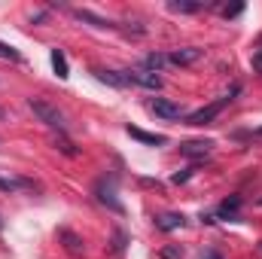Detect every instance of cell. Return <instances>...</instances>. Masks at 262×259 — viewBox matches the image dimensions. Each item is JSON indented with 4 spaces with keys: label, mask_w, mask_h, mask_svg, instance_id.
Instances as JSON below:
<instances>
[{
    "label": "cell",
    "mask_w": 262,
    "mask_h": 259,
    "mask_svg": "<svg viewBox=\"0 0 262 259\" xmlns=\"http://www.w3.org/2000/svg\"><path fill=\"white\" fill-rule=\"evenodd\" d=\"M95 195H98V201L101 204H107L110 210H116V213H122L125 207H122V201L116 198V186H113V180H98V186H95Z\"/></svg>",
    "instance_id": "3"
},
{
    "label": "cell",
    "mask_w": 262,
    "mask_h": 259,
    "mask_svg": "<svg viewBox=\"0 0 262 259\" xmlns=\"http://www.w3.org/2000/svg\"><path fill=\"white\" fill-rule=\"evenodd\" d=\"M159 256H162V259H180V256H183V250H180V247H165Z\"/></svg>",
    "instance_id": "21"
},
{
    "label": "cell",
    "mask_w": 262,
    "mask_h": 259,
    "mask_svg": "<svg viewBox=\"0 0 262 259\" xmlns=\"http://www.w3.org/2000/svg\"><path fill=\"white\" fill-rule=\"evenodd\" d=\"M241 9H244L241 3H238V6H226V9H223V15H226V18H232V15H238Z\"/></svg>",
    "instance_id": "23"
},
{
    "label": "cell",
    "mask_w": 262,
    "mask_h": 259,
    "mask_svg": "<svg viewBox=\"0 0 262 259\" xmlns=\"http://www.w3.org/2000/svg\"><path fill=\"white\" fill-rule=\"evenodd\" d=\"M165 55H168V64L171 67H186V64H195L198 58L204 55V49L186 46V49H171V52H165Z\"/></svg>",
    "instance_id": "4"
},
{
    "label": "cell",
    "mask_w": 262,
    "mask_h": 259,
    "mask_svg": "<svg viewBox=\"0 0 262 259\" xmlns=\"http://www.w3.org/2000/svg\"><path fill=\"white\" fill-rule=\"evenodd\" d=\"M259 253H262V244H259Z\"/></svg>",
    "instance_id": "27"
},
{
    "label": "cell",
    "mask_w": 262,
    "mask_h": 259,
    "mask_svg": "<svg viewBox=\"0 0 262 259\" xmlns=\"http://www.w3.org/2000/svg\"><path fill=\"white\" fill-rule=\"evenodd\" d=\"M125 131H128V137L140 140V143H149V146H162V143H168V137H165V134H149V131L134 128V125H128Z\"/></svg>",
    "instance_id": "10"
},
{
    "label": "cell",
    "mask_w": 262,
    "mask_h": 259,
    "mask_svg": "<svg viewBox=\"0 0 262 259\" xmlns=\"http://www.w3.org/2000/svg\"><path fill=\"white\" fill-rule=\"evenodd\" d=\"M95 76H98L101 82H107V85H116V89L131 85L128 76H125V70H95Z\"/></svg>",
    "instance_id": "9"
},
{
    "label": "cell",
    "mask_w": 262,
    "mask_h": 259,
    "mask_svg": "<svg viewBox=\"0 0 262 259\" xmlns=\"http://www.w3.org/2000/svg\"><path fill=\"white\" fill-rule=\"evenodd\" d=\"M149 110L156 116H162V119H180L183 116V107L174 104V101H168V98H152L149 101Z\"/></svg>",
    "instance_id": "5"
},
{
    "label": "cell",
    "mask_w": 262,
    "mask_h": 259,
    "mask_svg": "<svg viewBox=\"0 0 262 259\" xmlns=\"http://www.w3.org/2000/svg\"><path fill=\"white\" fill-rule=\"evenodd\" d=\"M0 229H3V220H0Z\"/></svg>",
    "instance_id": "26"
},
{
    "label": "cell",
    "mask_w": 262,
    "mask_h": 259,
    "mask_svg": "<svg viewBox=\"0 0 262 259\" xmlns=\"http://www.w3.org/2000/svg\"><path fill=\"white\" fill-rule=\"evenodd\" d=\"M186 226V217L183 213H159L156 217V229H162V232H174V229H183Z\"/></svg>",
    "instance_id": "8"
},
{
    "label": "cell",
    "mask_w": 262,
    "mask_h": 259,
    "mask_svg": "<svg viewBox=\"0 0 262 259\" xmlns=\"http://www.w3.org/2000/svg\"><path fill=\"white\" fill-rule=\"evenodd\" d=\"M28 107L34 110V116H37L43 125L67 131V119H64V113H61L58 107H52V104H46V101H40V98H28Z\"/></svg>",
    "instance_id": "1"
},
{
    "label": "cell",
    "mask_w": 262,
    "mask_h": 259,
    "mask_svg": "<svg viewBox=\"0 0 262 259\" xmlns=\"http://www.w3.org/2000/svg\"><path fill=\"white\" fill-rule=\"evenodd\" d=\"M49 58H52V67H55V73H58L61 79H67V76H70V70H67L64 52H61V49H52V55H49Z\"/></svg>",
    "instance_id": "12"
},
{
    "label": "cell",
    "mask_w": 262,
    "mask_h": 259,
    "mask_svg": "<svg viewBox=\"0 0 262 259\" xmlns=\"http://www.w3.org/2000/svg\"><path fill=\"white\" fill-rule=\"evenodd\" d=\"M192 171H195V168H186V171H177V174H174V177H171V180H174V183H177V186H180V183H186V180H189V177H192Z\"/></svg>",
    "instance_id": "20"
},
{
    "label": "cell",
    "mask_w": 262,
    "mask_h": 259,
    "mask_svg": "<svg viewBox=\"0 0 262 259\" xmlns=\"http://www.w3.org/2000/svg\"><path fill=\"white\" fill-rule=\"evenodd\" d=\"M55 146L64 153V156H76V149H73V143L70 140H64V137H55Z\"/></svg>",
    "instance_id": "18"
},
{
    "label": "cell",
    "mask_w": 262,
    "mask_h": 259,
    "mask_svg": "<svg viewBox=\"0 0 262 259\" xmlns=\"http://www.w3.org/2000/svg\"><path fill=\"white\" fill-rule=\"evenodd\" d=\"M122 250H125V232L116 229V235H113V253H122Z\"/></svg>",
    "instance_id": "19"
},
{
    "label": "cell",
    "mask_w": 262,
    "mask_h": 259,
    "mask_svg": "<svg viewBox=\"0 0 262 259\" xmlns=\"http://www.w3.org/2000/svg\"><path fill=\"white\" fill-rule=\"evenodd\" d=\"M210 146H213V140H186V143H180V153L186 159H204L210 153Z\"/></svg>",
    "instance_id": "7"
},
{
    "label": "cell",
    "mask_w": 262,
    "mask_h": 259,
    "mask_svg": "<svg viewBox=\"0 0 262 259\" xmlns=\"http://www.w3.org/2000/svg\"><path fill=\"white\" fill-rule=\"evenodd\" d=\"M229 101H232V98L226 95V98H220V101H213V104H207V107L195 110V113H189V125H207L210 119H216V116L223 113V107H226Z\"/></svg>",
    "instance_id": "2"
},
{
    "label": "cell",
    "mask_w": 262,
    "mask_h": 259,
    "mask_svg": "<svg viewBox=\"0 0 262 259\" xmlns=\"http://www.w3.org/2000/svg\"><path fill=\"white\" fill-rule=\"evenodd\" d=\"M61 238L67 241V250H70V253H82V241H79V238H76L73 232H67V229H61Z\"/></svg>",
    "instance_id": "15"
},
{
    "label": "cell",
    "mask_w": 262,
    "mask_h": 259,
    "mask_svg": "<svg viewBox=\"0 0 262 259\" xmlns=\"http://www.w3.org/2000/svg\"><path fill=\"white\" fill-rule=\"evenodd\" d=\"M238 210H241V198H238V195L226 198V201H223V204L216 207V213H220V217H235Z\"/></svg>",
    "instance_id": "13"
},
{
    "label": "cell",
    "mask_w": 262,
    "mask_h": 259,
    "mask_svg": "<svg viewBox=\"0 0 262 259\" xmlns=\"http://www.w3.org/2000/svg\"><path fill=\"white\" fill-rule=\"evenodd\" d=\"M3 116H6V110H3V107H0V119H3Z\"/></svg>",
    "instance_id": "24"
},
{
    "label": "cell",
    "mask_w": 262,
    "mask_h": 259,
    "mask_svg": "<svg viewBox=\"0 0 262 259\" xmlns=\"http://www.w3.org/2000/svg\"><path fill=\"white\" fill-rule=\"evenodd\" d=\"M131 85H143V89H162V76L152 70H125Z\"/></svg>",
    "instance_id": "6"
},
{
    "label": "cell",
    "mask_w": 262,
    "mask_h": 259,
    "mask_svg": "<svg viewBox=\"0 0 262 259\" xmlns=\"http://www.w3.org/2000/svg\"><path fill=\"white\" fill-rule=\"evenodd\" d=\"M253 70H256V73H262V46L253 52Z\"/></svg>",
    "instance_id": "22"
},
{
    "label": "cell",
    "mask_w": 262,
    "mask_h": 259,
    "mask_svg": "<svg viewBox=\"0 0 262 259\" xmlns=\"http://www.w3.org/2000/svg\"><path fill=\"white\" fill-rule=\"evenodd\" d=\"M201 6H204V3H198V0H174V3H171L174 12H198Z\"/></svg>",
    "instance_id": "14"
},
{
    "label": "cell",
    "mask_w": 262,
    "mask_h": 259,
    "mask_svg": "<svg viewBox=\"0 0 262 259\" xmlns=\"http://www.w3.org/2000/svg\"><path fill=\"white\" fill-rule=\"evenodd\" d=\"M143 64H146V70H152V73H159V70H165L168 64V55L165 52H149L146 58H143Z\"/></svg>",
    "instance_id": "11"
},
{
    "label": "cell",
    "mask_w": 262,
    "mask_h": 259,
    "mask_svg": "<svg viewBox=\"0 0 262 259\" xmlns=\"http://www.w3.org/2000/svg\"><path fill=\"white\" fill-rule=\"evenodd\" d=\"M76 18H82V21H92L95 28H110V21H107V18H98V15H92V12H82V9L76 12Z\"/></svg>",
    "instance_id": "17"
},
{
    "label": "cell",
    "mask_w": 262,
    "mask_h": 259,
    "mask_svg": "<svg viewBox=\"0 0 262 259\" xmlns=\"http://www.w3.org/2000/svg\"><path fill=\"white\" fill-rule=\"evenodd\" d=\"M0 58L3 61H21V52L15 46H9V43H0Z\"/></svg>",
    "instance_id": "16"
},
{
    "label": "cell",
    "mask_w": 262,
    "mask_h": 259,
    "mask_svg": "<svg viewBox=\"0 0 262 259\" xmlns=\"http://www.w3.org/2000/svg\"><path fill=\"white\" fill-rule=\"evenodd\" d=\"M256 134H259V137H262V128H256Z\"/></svg>",
    "instance_id": "25"
}]
</instances>
